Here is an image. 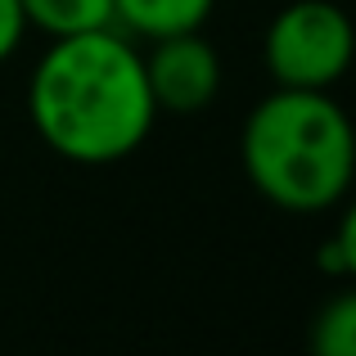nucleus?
<instances>
[{
	"label": "nucleus",
	"mask_w": 356,
	"mask_h": 356,
	"mask_svg": "<svg viewBox=\"0 0 356 356\" xmlns=\"http://www.w3.org/2000/svg\"><path fill=\"white\" fill-rule=\"evenodd\" d=\"M212 5L217 0H113V23H127L131 32L158 41L176 32H199Z\"/></svg>",
	"instance_id": "39448f33"
},
{
	"label": "nucleus",
	"mask_w": 356,
	"mask_h": 356,
	"mask_svg": "<svg viewBox=\"0 0 356 356\" xmlns=\"http://www.w3.org/2000/svg\"><path fill=\"white\" fill-rule=\"evenodd\" d=\"M261 59L275 86L330 90L356 59V27L334 0H293L270 18Z\"/></svg>",
	"instance_id": "7ed1b4c3"
},
{
	"label": "nucleus",
	"mask_w": 356,
	"mask_h": 356,
	"mask_svg": "<svg viewBox=\"0 0 356 356\" xmlns=\"http://www.w3.org/2000/svg\"><path fill=\"white\" fill-rule=\"evenodd\" d=\"M27 27H41L45 36H77L113 27V0H18Z\"/></svg>",
	"instance_id": "423d86ee"
},
{
	"label": "nucleus",
	"mask_w": 356,
	"mask_h": 356,
	"mask_svg": "<svg viewBox=\"0 0 356 356\" xmlns=\"http://www.w3.org/2000/svg\"><path fill=\"white\" fill-rule=\"evenodd\" d=\"M23 32H27L23 5H18V0H0V63H5L9 54L18 50V41H23Z\"/></svg>",
	"instance_id": "1a4fd4ad"
},
{
	"label": "nucleus",
	"mask_w": 356,
	"mask_h": 356,
	"mask_svg": "<svg viewBox=\"0 0 356 356\" xmlns=\"http://www.w3.org/2000/svg\"><path fill=\"white\" fill-rule=\"evenodd\" d=\"M27 113L59 158L104 167L145 145L158 104L136 45L99 27L50 41L27 81Z\"/></svg>",
	"instance_id": "f257e3e1"
},
{
	"label": "nucleus",
	"mask_w": 356,
	"mask_h": 356,
	"mask_svg": "<svg viewBox=\"0 0 356 356\" xmlns=\"http://www.w3.org/2000/svg\"><path fill=\"white\" fill-rule=\"evenodd\" d=\"M149 95H154L158 113H203L221 90V59L199 32H176L158 36L154 54L145 59Z\"/></svg>",
	"instance_id": "20e7f679"
},
{
	"label": "nucleus",
	"mask_w": 356,
	"mask_h": 356,
	"mask_svg": "<svg viewBox=\"0 0 356 356\" xmlns=\"http://www.w3.org/2000/svg\"><path fill=\"white\" fill-rule=\"evenodd\" d=\"M325 261H330V266H339L343 275L356 280V199L348 203V212L339 217V230H334V239H330Z\"/></svg>",
	"instance_id": "6e6552de"
},
{
	"label": "nucleus",
	"mask_w": 356,
	"mask_h": 356,
	"mask_svg": "<svg viewBox=\"0 0 356 356\" xmlns=\"http://www.w3.org/2000/svg\"><path fill=\"white\" fill-rule=\"evenodd\" d=\"M239 154L266 203L284 212H325L343 203L356 176V127L330 90L280 86L248 113Z\"/></svg>",
	"instance_id": "f03ea898"
},
{
	"label": "nucleus",
	"mask_w": 356,
	"mask_h": 356,
	"mask_svg": "<svg viewBox=\"0 0 356 356\" xmlns=\"http://www.w3.org/2000/svg\"><path fill=\"white\" fill-rule=\"evenodd\" d=\"M312 348L321 356H356V289L330 298L312 321Z\"/></svg>",
	"instance_id": "0eeeda50"
}]
</instances>
